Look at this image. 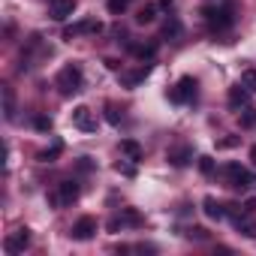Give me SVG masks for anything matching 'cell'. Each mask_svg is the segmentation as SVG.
<instances>
[{"label":"cell","instance_id":"obj_32","mask_svg":"<svg viewBox=\"0 0 256 256\" xmlns=\"http://www.w3.org/2000/svg\"><path fill=\"white\" fill-rule=\"evenodd\" d=\"M160 6H163V10H169V6H172V0H160Z\"/></svg>","mask_w":256,"mask_h":256},{"label":"cell","instance_id":"obj_11","mask_svg":"<svg viewBox=\"0 0 256 256\" xmlns=\"http://www.w3.org/2000/svg\"><path fill=\"white\" fill-rule=\"evenodd\" d=\"M202 211H205V217H211V220H226V205L217 202L214 196H205V199H202Z\"/></svg>","mask_w":256,"mask_h":256},{"label":"cell","instance_id":"obj_13","mask_svg":"<svg viewBox=\"0 0 256 256\" xmlns=\"http://www.w3.org/2000/svg\"><path fill=\"white\" fill-rule=\"evenodd\" d=\"M247 100H250V90H247L241 82H238L235 88H229V106H232L235 112H241V108L247 106Z\"/></svg>","mask_w":256,"mask_h":256},{"label":"cell","instance_id":"obj_1","mask_svg":"<svg viewBox=\"0 0 256 256\" xmlns=\"http://www.w3.org/2000/svg\"><path fill=\"white\" fill-rule=\"evenodd\" d=\"M58 90L64 94V96H72V94H78L82 90V84H84V72H82V66L78 64H66L60 72H58Z\"/></svg>","mask_w":256,"mask_h":256},{"label":"cell","instance_id":"obj_12","mask_svg":"<svg viewBox=\"0 0 256 256\" xmlns=\"http://www.w3.org/2000/svg\"><path fill=\"white\" fill-rule=\"evenodd\" d=\"M151 70H154V64H151V60H145V66H139L136 72H124V76H120V82H124L126 88H136L139 82H145V78L151 76Z\"/></svg>","mask_w":256,"mask_h":256},{"label":"cell","instance_id":"obj_26","mask_svg":"<svg viewBox=\"0 0 256 256\" xmlns=\"http://www.w3.org/2000/svg\"><path fill=\"white\" fill-rule=\"evenodd\" d=\"M187 238H196V241H205V238H208V229H202V226H190V229H187Z\"/></svg>","mask_w":256,"mask_h":256},{"label":"cell","instance_id":"obj_14","mask_svg":"<svg viewBox=\"0 0 256 256\" xmlns=\"http://www.w3.org/2000/svg\"><path fill=\"white\" fill-rule=\"evenodd\" d=\"M120 223H130V226H139V223H142V217H139V211H136V208H124V211H120V220H112V223H108V229L114 232V229H118Z\"/></svg>","mask_w":256,"mask_h":256},{"label":"cell","instance_id":"obj_2","mask_svg":"<svg viewBox=\"0 0 256 256\" xmlns=\"http://www.w3.org/2000/svg\"><path fill=\"white\" fill-rule=\"evenodd\" d=\"M196 88H199V82H196L193 76H181L178 84L166 90V96H169L172 102H178V106H181V102H193V100H196Z\"/></svg>","mask_w":256,"mask_h":256},{"label":"cell","instance_id":"obj_29","mask_svg":"<svg viewBox=\"0 0 256 256\" xmlns=\"http://www.w3.org/2000/svg\"><path fill=\"white\" fill-rule=\"evenodd\" d=\"M78 169H82V172H90V169H94L90 157H82V160H78Z\"/></svg>","mask_w":256,"mask_h":256},{"label":"cell","instance_id":"obj_19","mask_svg":"<svg viewBox=\"0 0 256 256\" xmlns=\"http://www.w3.org/2000/svg\"><path fill=\"white\" fill-rule=\"evenodd\" d=\"M238 120H241V126L244 130H250V126H256V108H241V114H238Z\"/></svg>","mask_w":256,"mask_h":256},{"label":"cell","instance_id":"obj_30","mask_svg":"<svg viewBox=\"0 0 256 256\" xmlns=\"http://www.w3.org/2000/svg\"><path fill=\"white\" fill-rule=\"evenodd\" d=\"M244 211H247V214H253V211H256V199H253V196H247V199H244Z\"/></svg>","mask_w":256,"mask_h":256},{"label":"cell","instance_id":"obj_10","mask_svg":"<svg viewBox=\"0 0 256 256\" xmlns=\"http://www.w3.org/2000/svg\"><path fill=\"white\" fill-rule=\"evenodd\" d=\"M76 0H52V18L54 22H66L72 12H76Z\"/></svg>","mask_w":256,"mask_h":256},{"label":"cell","instance_id":"obj_25","mask_svg":"<svg viewBox=\"0 0 256 256\" xmlns=\"http://www.w3.org/2000/svg\"><path fill=\"white\" fill-rule=\"evenodd\" d=\"M4 102H6V120H12L16 118V108H12V90L10 88L4 90Z\"/></svg>","mask_w":256,"mask_h":256},{"label":"cell","instance_id":"obj_24","mask_svg":"<svg viewBox=\"0 0 256 256\" xmlns=\"http://www.w3.org/2000/svg\"><path fill=\"white\" fill-rule=\"evenodd\" d=\"M199 172L202 175H214V160L205 154V157H199Z\"/></svg>","mask_w":256,"mask_h":256},{"label":"cell","instance_id":"obj_23","mask_svg":"<svg viewBox=\"0 0 256 256\" xmlns=\"http://www.w3.org/2000/svg\"><path fill=\"white\" fill-rule=\"evenodd\" d=\"M106 120H108L112 126H118V124H120V112H118L112 102H106Z\"/></svg>","mask_w":256,"mask_h":256},{"label":"cell","instance_id":"obj_20","mask_svg":"<svg viewBox=\"0 0 256 256\" xmlns=\"http://www.w3.org/2000/svg\"><path fill=\"white\" fill-rule=\"evenodd\" d=\"M163 34H166L169 40H175V36H181V22H178L175 16H169V22H166V28H163Z\"/></svg>","mask_w":256,"mask_h":256},{"label":"cell","instance_id":"obj_4","mask_svg":"<svg viewBox=\"0 0 256 256\" xmlns=\"http://www.w3.org/2000/svg\"><path fill=\"white\" fill-rule=\"evenodd\" d=\"M72 126H76V130H82V133H94V130H96L94 112H90L88 106H76V108H72Z\"/></svg>","mask_w":256,"mask_h":256},{"label":"cell","instance_id":"obj_17","mask_svg":"<svg viewBox=\"0 0 256 256\" xmlns=\"http://www.w3.org/2000/svg\"><path fill=\"white\" fill-rule=\"evenodd\" d=\"M60 151H64V142H54L52 148H46V151H40V160H42V163H54V160L60 157Z\"/></svg>","mask_w":256,"mask_h":256},{"label":"cell","instance_id":"obj_6","mask_svg":"<svg viewBox=\"0 0 256 256\" xmlns=\"http://www.w3.org/2000/svg\"><path fill=\"white\" fill-rule=\"evenodd\" d=\"M78 193H82V190H78L76 181H60V184H58V193L52 196V202H54V205H72V202L78 199Z\"/></svg>","mask_w":256,"mask_h":256},{"label":"cell","instance_id":"obj_5","mask_svg":"<svg viewBox=\"0 0 256 256\" xmlns=\"http://www.w3.org/2000/svg\"><path fill=\"white\" fill-rule=\"evenodd\" d=\"M226 175H229V184H232V187H238V190H244V187H253V184H256V178H253L244 166H238V163H229V166H226Z\"/></svg>","mask_w":256,"mask_h":256},{"label":"cell","instance_id":"obj_15","mask_svg":"<svg viewBox=\"0 0 256 256\" xmlns=\"http://www.w3.org/2000/svg\"><path fill=\"white\" fill-rule=\"evenodd\" d=\"M120 154H126L130 160H142V145L136 142V139H120Z\"/></svg>","mask_w":256,"mask_h":256},{"label":"cell","instance_id":"obj_8","mask_svg":"<svg viewBox=\"0 0 256 256\" xmlns=\"http://www.w3.org/2000/svg\"><path fill=\"white\" fill-rule=\"evenodd\" d=\"M94 232H96V220L94 217H78L76 223H72V238L76 241H88V238H94Z\"/></svg>","mask_w":256,"mask_h":256},{"label":"cell","instance_id":"obj_7","mask_svg":"<svg viewBox=\"0 0 256 256\" xmlns=\"http://www.w3.org/2000/svg\"><path fill=\"white\" fill-rule=\"evenodd\" d=\"M30 244V229L28 226H22V229H16L10 238H6V253H24V247Z\"/></svg>","mask_w":256,"mask_h":256},{"label":"cell","instance_id":"obj_18","mask_svg":"<svg viewBox=\"0 0 256 256\" xmlns=\"http://www.w3.org/2000/svg\"><path fill=\"white\" fill-rule=\"evenodd\" d=\"M52 126H54V120H52L48 114H36V118H34V130H36V133H52Z\"/></svg>","mask_w":256,"mask_h":256},{"label":"cell","instance_id":"obj_16","mask_svg":"<svg viewBox=\"0 0 256 256\" xmlns=\"http://www.w3.org/2000/svg\"><path fill=\"white\" fill-rule=\"evenodd\" d=\"M154 18H157V6H154V4H145V6L136 12V22H139V24H151Z\"/></svg>","mask_w":256,"mask_h":256},{"label":"cell","instance_id":"obj_27","mask_svg":"<svg viewBox=\"0 0 256 256\" xmlns=\"http://www.w3.org/2000/svg\"><path fill=\"white\" fill-rule=\"evenodd\" d=\"M114 172H120V175H126V178H133V175H136V166L120 163V160H118V163H114Z\"/></svg>","mask_w":256,"mask_h":256},{"label":"cell","instance_id":"obj_3","mask_svg":"<svg viewBox=\"0 0 256 256\" xmlns=\"http://www.w3.org/2000/svg\"><path fill=\"white\" fill-rule=\"evenodd\" d=\"M202 18L214 28V30H229L235 16H232V6H205L202 10Z\"/></svg>","mask_w":256,"mask_h":256},{"label":"cell","instance_id":"obj_9","mask_svg":"<svg viewBox=\"0 0 256 256\" xmlns=\"http://www.w3.org/2000/svg\"><path fill=\"white\" fill-rule=\"evenodd\" d=\"M166 157H169V163H172V166L184 169V166H187V163L193 160V148H190V145H172Z\"/></svg>","mask_w":256,"mask_h":256},{"label":"cell","instance_id":"obj_22","mask_svg":"<svg viewBox=\"0 0 256 256\" xmlns=\"http://www.w3.org/2000/svg\"><path fill=\"white\" fill-rule=\"evenodd\" d=\"M241 84H244L250 94H256V70H247V72H241Z\"/></svg>","mask_w":256,"mask_h":256},{"label":"cell","instance_id":"obj_31","mask_svg":"<svg viewBox=\"0 0 256 256\" xmlns=\"http://www.w3.org/2000/svg\"><path fill=\"white\" fill-rule=\"evenodd\" d=\"M250 163H253V166H256V145H253V148H250Z\"/></svg>","mask_w":256,"mask_h":256},{"label":"cell","instance_id":"obj_21","mask_svg":"<svg viewBox=\"0 0 256 256\" xmlns=\"http://www.w3.org/2000/svg\"><path fill=\"white\" fill-rule=\"evenodd\" d=\"M130 4H133V0H108L106 6H108V12H112V16H124Z\"/></svg>","mask_w":256,"mask_h":256},{"label":"cell","instance_id":"obj_28","mask_svg":"<svg viewBox=\"0 0 256 256\" xmlns=\"http://www.w3.org/2000/svg\"><path fill=\"white\" fill-rule=\"evenodd\" d=\"M238 142H241L238 136H226V139H220V142H217V148H220V151H229V148H235Z\"/></svg>","mask_w":256,"mask_h":256}]
</instances>
